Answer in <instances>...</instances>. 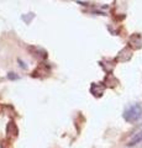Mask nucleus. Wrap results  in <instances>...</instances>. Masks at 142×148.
Wrapping results in <instances>:
<instances>
[{
    "label": "nucleus",
    "instance_id": "obj_1",
    "mask_svg": "<svg viewBox=\"0 0 142 148\" xmlns=\"http://www.w3.org/2000/svg\"><path fill=\"white\" fill-rule=\"evenodd\" d=\"M141 117H142V106L140 104L131 105L130 108L126 109L125 112H123V119H125V121L130 122V123L137 122Z\"/></svg>",
    "mask_w": 142,
    "mask_h": 148
},
{
    "label": "nucleus",
    "instance_id": "obj_2",
    "mask_svg": "<svg viewBox=\"0 0 142 148\" xmlns=\"http://www.w3.org/2000/svg\"><path fill=\"white\" fill-rule=\"evenodd\" d=\"M140 142H142V131L137 132L136 135L131 138V140H130V145L135 146V145H137V143H140Z\"/></svg>",
    "mask_w": 142,
    "mask_h": 148
}]
</instances>
